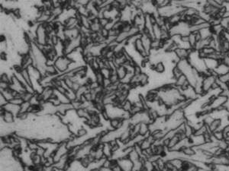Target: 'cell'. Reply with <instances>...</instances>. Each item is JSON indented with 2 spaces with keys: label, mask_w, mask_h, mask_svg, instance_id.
I'll list each match as a JSON object with an SVG mask.
<instances>
[{
  "label": "cell",
  "mask_w": 229,
  "mask_h": 171,
  "mask_svg": "<svg viewBox=\"0 0 229 171\" xmlns=\"http://www.w3.org/2000/svg\"><path fill=\"white\" fill-rule=\"evenodd\" d=\"M48 33L45 27V24H39L37 26V31L35 33V41L37 45L41 46H45L47 45L48 41Z\"/></svg>",
  "instance_id": "cell-1"
},
{
  "label": "cell",
  "mask_w": 229,
  "mask_h": 171,
  "mask_svg": "<svg viewBox=\"0 0 229 171\" xmlns=\"http://www.w3.org/2000/svg\"><path fill=\"white\" fill-rule=\"evenodd\" d=\"M73 62H74L70 60L67 56H62L57 58L56 60L54 62V65L58 71V73L64 74L68 71L70 65Z\"/></svg>",
  "instance_id": "cell-2"
},
{
  "label": "cell",
  "mask_w": 229,
  "mask_h": 171,
  "mask_svg": "<svg viewBox=\"0 0 229 171\" xmlns=\"http://www.w3.org/2000/svg\"><path fill=\"white\" fill-rule=\"evenodd\" d=\"M218 77L213 75H206L202 81V90H203L204 95L208 94L210 90H212V87L213 84L217 81Z\"/></svg>",
  "instance_id": "cell-3"
},
{
  "label": "cell",
  "mask_w": 229,
  "mask_h": 171,
  "mask_svg": "<svg viewBox=\"0 0 229 171\" xmlns=\"http://www.w3.org/2000/svg\"><path fill=\"white\" fill-rule=\"evenodd\" d=\"M117 162H118V165L122 171H132L133 163L128 157L118 160Z\"/></svg>",
  "instance_id": "cell-4"
},
{
  "label": "cell",
  "mask_w": 229,
  "mask_h": 171,
  "mask_svg": "<svg viewBox=\"0 0 229 171\" xmlns=\"http://www.w3.org/2000/svg\"><path fill=\"white\" fill-rule=\"evenodd\" d=\"M141 41L142 43H143V45H144L146 53H147V54L150 56L151 53V44L153 39L150 37L149 35L146 34H141Z\"/></svg>",
  "instance_id": "cell-5"
},
{
  "label": "cell",
  "mask_w": 229,
  "mask_h": 171,
  "mask_svg": "<svg viewBox=\"0 0 229 171\" xmlns=\"http://www.w3.org/2000/svg\"><path fill=\"white\" fill-rule=\"evenodd\" d=\"M192 50H187V49L178 47V48L174 51V53L180 60H188Z\"/></svg>",
  "instance_id": "cell-6"
},
{
  "label": "cell",
  "mask_w": 229,
  "mask_h": 171,
  "mask_svg": "<svg viewBox=\"0 0 229 171\" xmlns=\"http://www.w3.org/2000/svg\"><path fill=\"white\" fill-rule=\"evenodd\" d=\"M1 109L5 110V111L9 112V113L13 114L16 117H17L18 114H20V106L15 105V104H12V103H10V102L7 103L5 106L2 107Z\"/></svg>",
  "instance_id": "cell-7"
},
{
  "label": "cell",
  "mask_w": 229,
  "mask_h": 171,
  "mask_svg": "<svg viewBox=\"0 0 229 171\" xmlns=\"http://www.w3.org/2000/svg\"><path fill=\"white\" fill-rule=\"evenodd\" d=\"M1 117H2V121L7 124H12L15 123L16 120V116L9 112L5 111V110L1 109Z\"/></svg>",
  "instance_id": "cell-8"
},
{
  "label": "cell",
  "mask_w": 229,
  "mask_h": 171,
  "mask_svg": "<svg viewBox=\"0 0 229 171\" xmlns=\"http://www.w3.org/2000/svg\"><path fill=\"white\" fill-rule=\"evenodd\" d=\"M204 62H205V65L206 66V69L209 71H214L216 68L218 67V65H219L220 61H218L216 60H212L210 58H206L204 59Z\"/></svg>",
  "instance_id": "cell-9"
},
{
  "label": "cell",
  "mask_w": 229,
  "mask_h": 171,
  "mask_svg": "<svg viewBox=\"0 0 229 171\" xmlns=\"http://www.w3.org/2000/svg\"><path fill=\"white\" fill-rule=\"evenodd\" d=\"M222 120L221 119H215L212 124L209 126V130L211 133H213L218 130H221Z\"/></svg>",
  "instance_id": "cell-10"
},
{
  "label": "cell",
  "mask_w": 229,
  "mask_h": 171,
  "mask_svg": "<svg viewBox=\"0 0 229 171\" xmlns=\"http://www.w3.org/2000/svg\"><path fill=\"white\" fill-rule=\"evenodd\" d=\"M138 81L140 87L143 88L147 86L149 83V75L145 72H142L141 74L138 75Z\"/></svg>",
  "instance_id": "cell-11"
},
{
  "label": "cell",
  "mask_w": 229,
  "mask_h": 171,
  "mask_svg": "<svg viewBox=\"0 0 229 171\" xmlns=\"http://www.w3.org/2000/svg\"><path fill=\"white\" fill-rule=\"evenodd\" d=\"M181 151L183 153V154H184L188 159H191L192 157H194L196 154V150H195V148L192 146L186 147V148H183Z\"/></svg>",
  "instance_id": "cell-12"
},
{
  "label": "cell",
  "mask_w": 229,
  "mask_h": 171,
  "mask_svg": "<svg viewBox=\"0 0 229 171\" xmlns=\"http://www.w3.org/2000/svg\"><path fill=\"white\" fill-rule=\"evenodd\" d=\"M152 69L155 71V72H157V73L163 74L166 71L165 65H164V63H163L162 61L159 62H157V64H155V65H153V66H152Z\"/></svg>",
  "instance_id": "cell-13"
},
{
  "label": "cell",
  "mask_w": 229,
  "mask_h": 171,
  "mask_svg": "<svg viewBox=\"0 0 229 171\" xmlns=\"http://www.w3.org/2000/svg\"><path fill=\"white\" fill-rule=\"evenodd\" d=\"M184 133L186 137L188 138V139H190L191 137L193 136L195 133V130L194 129H193V127H192L191 125H189L188 123H187V121H186V123H185Z\"/></svg>",
  "instance_id": "cell-14"
},
{
  "label": "cell",
  "mask_w": 229,
  "mask_h": 171,
  "mask_svg": "<svg viewBox=\"0 0 229 171\" xmlns=\"http://www.w3.org/2000/svg\"><path fill=\"white\" fill-rule=\"evenodd\" d=\"M170 162L173 164V167H174L178 171L182 170L183 165H184V160L180 159V158L171 160H170Z\"/></svg>",
  "instance_id": "cell-15"
},
{
  "label": "cell",
  "mask_w": 229,
  "mask_h": 171,
  "mask_svg": "<svg viewBox=\"0 0 229 171\" xmlns=\"http://www.w3.org/2000/svg\"><path fill=\"white\" fill-rule=\"evenodd\" d=\"M161 34H162V28L160 27L159 25H157V24L153 25V38L156 40H160L161 38Z\"/></svg>",
  "instance_id": "cell-16"
},
{
  "label": "cell",
  "mask_w": 229,
  "mask_h": 171,
  "mask_svg": "<svg viewBox=\"0 0 229 171\" xmlns=\"http://www.w3.org/2000/svg\"><path fill=\"white\" fill-rule=\"evenodd\" d=\"M116 73L119 76L120 81H122V79L124 78V77L126 76L127 74H128V71H127L126 69L124 67V65H122V66H119L116 69Z\"/></svg>",
  "instance_id": "cell-17"
},
{
  "label": "cell",
  "mask_w": 229,
  "mask_h": 171,
  "mask_svg": "<svg viewBox=\"0 0 229 171\" xmlns=\"http://www.w3.org/2000/svg\"><path fill=\"white\" fill-rule=\"evenodd\" d=\"M171 75H172V78H173V79L175 81V80H177L178 78L180 77L181 75H183V73H182V71L177 67V65H175V66H173V67L172 68V69H171Z\"/></svg>",
  "instance_id": "cell-18"
},
{
  "label": "cell",
  "mask_w": 229,
  "mask_h": 171,
  "mask_svg": "<svg viewBox=\"0 0 229 171\" xmlns=\"http://www.w3.org/2000/svg\"><path fill=\"white\" fill-rule=\"evenodd\" d=\"M208 132H209V126L204 124L202 127H200L199 129L195 131L194 135H196V136H203L204 135Z\"/></svg>",
  "instance_id": "cell-19"
},
{
  "label": "cell",
  "mask_w": 229,
  "mask_h": 171,
  "mask_svg": "<svg viewBox=\"0 0 229 171\" xmlns=\"http://www.w3.org/2000/svg\"><path fill=\"white\" fill-rule=\"evenodd\" d=\"M21 73L22 75V76L24 77L25 80L26 82L29 85L31 86V75L29 74V71L28 70V69H21ZM32 87V86H31Z\"/></svg>",
  "instance_id": "cell-20"
},
{
  "label": "cell",
  "mask_w": 229,
  "mask_h": 171,
  "mask_svg": "<svg viewBox=\"0 0 229 171\" xmlns=\"http://www.w3.org/2000/svg\"><path fill=\"white\" fill-rule=\"evenodd\" d=\"M139 145H140V147H141V148L142 149V151H146V150H148V149H150V148H151L152 145H153V144H152V143L151 142H150V141L148 140L147 138H145L144 140L142 141L141 143Z\"/></svg>",
  "instance_id": "cell-21"
},
{
  "label": "cell",
  "mask_w": 229,
  "mask_h": 171,
  "mask_svg": "<svg viewBox=\"0 0 229 171\" xmlns=\"http://www.w3.org/2000/svg\"><path fill=\"white\" fill-rule=\"evenodd\" d=\"M132 107H133V103H132L130 100H128V99L122 104V108L125 112H129V113H131V111L132 110Z\"/></svg>",
  "instance_id": "cell-22"
},
{
  "label": "cell",
  "mask_w": 229,
  "mask_h": 171,
  "mask_svg": "<svg viewBox=\"0 0 229 171\" xmlns=\"http://www.w3.org/2000/svg\"><path fill=\"white\" fill-rule=\"evenodd\" d=\"M196 43H197V40H196V33H190V34L189 35V43L193 50H194Z\"/></svg>",
  "instance_id": "cell-23"
},
{
  "label": "cell",
  "mask_w": 229,
  "mask_h": 171,
  "mask_svg": "<svg viewBox=\"0 0 229 171\" xmlns=\"http://www.w3.org/2000/svg\"><path fill=\"white\" fill-rule=\"evenodd\" d=\"M104 80H105V78L101 74L100 71H96L95 72V81L97 83L99 86L102 87L103 82H104Z\"/></svg>",
  "instance_id": "cell-24"
},
{
  "label": "cell",
  "mask_w": 229,
  "mask_h": 171,
  "mask_svg": "<svg viewBox=\"0 0 229 171\" xmlns=\"http://www.w3.org/2000/svg\"><path fill=\"white\" fill-rule=\"evenodd\" d=\"M99 71L101 72V74L104 76L105 78H109L111 75H112V70L111 69H109V68H107V67L102 68V69H101L99 70Z\"/></svg>",
  "instance_id": "cell-25"
},
{
  "label": "cell",
  "mask_w": 229,
  "mask_h": 171,
  "mask_svg": "<svg viewBox=\"0 0 229 171\" xmlns=\"http://www.w3.org/2000/svg\"><path fill=\"white\" fill-rule=\"evenodd\" d=\"M212 135H213V136L216 138L218 142H220V141L225 140V135L223 133V132H222V130L216 131V132L212 133Z\"/></svg>",
  "instance_id": "cell-26"
},
{
  "label": "cell",
  "mask_w": 229,
  "mask_h": 171,
  "mask_svg": "<svg viewBox=\"0 0 229 171\" xmlns=\"http://www.w3.org/2000/svg\"><path fill=\"white\" fill-rule=\"evenodd\" d=\"M10 103H12L15 105H17V106H21V104L24 103V100H22V98L21 97H15L13 100H11Z\"/></svg>",
  "instance_id": "cell-27"
},
{
  "label": "cell",
  "mask_w": 229,
  "mask_h": 171,
  "mask_svg": "<svg viewBox=\"0 0 229 171\" xmlns=\"http://www.w3.org/2000/svg\"><path fill=\"white\" fill-rule=\"evenodd\" d=\"M202 51L205 53V55L208 57V56H210L211 54L213 53L216 51V50L211 48V47H209V46H207V47H205L204 49H202Z\"/></svg>",
  "instance_id": "cell-28"
},
{
  "label": "cell",
  "mask_w": 229,
  "mask_h": 171,
  "mask_svg": "<svg viewBox=\"0 0 229 171\" xmlns=\"http://www.w3.org/2000/svg\"><path fill=\"white\" fill-rule=\"evenodd\" d=\"M221 63L225 64V65H228V66H229V56L227 53L224 54L222 58H221Z\"/></svg>",
  "instance_id": "cell-29"
},
{
  "label": "cell",
  "mask_w": 229,
  "mask_h": 171,
  "mask_svg": "<svg viewBox=\"0 0 229 171\" xmlns=\"http://www.w3.org/2000/svg\"><path fill=\"white\" fill-rule=\"evenodd\" d=\"M7 103H8V102L6 100V98L2 96V94H0V105H1V107L5 106Z\"/></svg>",
  "instance_id": "cell-30"
},
{
  "label": "cell",
  "mask_w": 229,
  "mask_h": 171,
  "mask_svg": "<svg viewBox=\"0 0 229 171\" xmlns=\"http://www.w3.org/2000/svg\"><path fill=\"white\" fill-rule=\"evenodd\" d=\"M221 130H222L223 133L225 134V137L227 136V135L229 134V124H228V125H226L225 126H224Z\"/></svg>",
  "instance_id": "cell-31"
},
{
  "label": "cell",
  "mask_w": 229,
  "mask_h": 171,
  "mask_svg": "<svg viewBox=\"0 0 229 171\" xmlns=\"http://www.w3.org/2000/svg\"><path fill=\"white\" fill-rule=\"evenodd\" d=\"M196 171H210V170L208 168H204V167H198Z\"/></svg>",
  "instance_id": "cell-32"
}]
</instances>
